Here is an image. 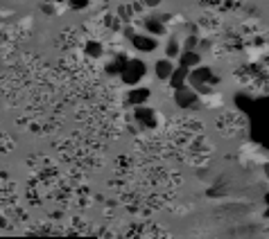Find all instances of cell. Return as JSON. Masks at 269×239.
Instances as JSON below:
<instances>
[{"instance_id":"cell-1","label":"cell","mask_w":269,"mask_h":239,"mask_svg":"<svg viewBox=\"0 0 269 239\" xmlns=\"http://www.w3.org/2000/svg\"><path fill=\"white\" fill-rule=\"evenodd\" d=\"M188 70H190V68H188ZM188 79H190L192 90H197V93H211V86L220 81L217 75L213 73L211 68H204V66L197 68V70H190V73H188Z\"/></svg>"},{"instance_id":"cell-2","label":"cell","mask_w":269,"mask_h":239,"mask_svg":"<svg viewBox=\"0 0 269 239\" xmlns=\"http://www.w3.org/2000/svg\"><path fill=\"white\" fill-rule=\"evenodd\" d=\"M145 75H147V64L140 61V59H127L123 70H120V77H123V81L127 86H136Z\"/></svg>"},{"instance_id":"cell-3","label":"cell","mask_w":269,"mask_h":239,"mask_svg":"<svg viewBox=\"0 0 269 239\" xmlns=\"http://www.w3.org/2000/svg\"><path fill=\"white\" fill-rule=\"evenodd\" d=\"M174 102L179 108H197L199 106V95H197V90H192V88L181 86V88H176Z\"/></svg>"},{"instance_id":"cell-4","label":"cell","mask_w":269,"mask_h":239,"mask_svg":"<svg viewBox=\"0 0 269 239\" xmlns=\"http://www.w3.org/2000/svg\"><path fill=\"white\" fill-rule=\"evenodd\" d=\"M134 117L138 120V124H142V127H147V129H154L156 127V113L152 111L149 106H136L134 108Z\"/></svg>"},{"instance_id":"cell-5","label":"cell","mask_w":269,"mask_h":239,"mask_svg":"<svg viewBox=\"0 0 269 239\" xmlns=\"http://www.w3.org/2000/svg\"><path fill=\"white\" fill-rule=\"evenodd\" d=\"M129 41H132L134 48L140 50V52H152V50H156V48H158L156 39H154L152 34H134Z\"/></svg>"},{"instance_id":"cell-6","label":"cell","mask_w":269,"mask_h":239,"mask_svg":"<svg viewBox=\"0 0 269 239\" xmlns=\"http://www.w3.org/2000/svg\"><path fill=\"white\" fill-rule=\"evenodd\" d=\"M149 97H152V90H149V88H132L127 102L134 104V106H140V104H145Z\"/></svg>"},{"instance_id":"cell-7","label":"cell","mask_w":269,"mask_h":239,"mask_svg":"<svg viewBox=\"0 0 269 239\" xmlns=\"http://www.w3.org/2000/svg\"><path fill=\"white\" fill-rule=\"evenodd\" d=\"M170 83H172V88H181V86H186V79H188V68L186 66H179V68H172V73H170Z\"/></svg>"},{"instance_id":"cell-8","label":"cell","mask_w":269,"mask_h":239,"mask_svg":"<svg viewBox=\"0 0 269 239\" xmlns=\"http://www.w3.org/2000/svg\"><path fill=\"white\" fill-rule=\"evenodd\" d=\"M179 66H186V68L199 66V54H197L195 50H183V52H179Z\"/></svg>"},{"instance_id":"cell-9","label":"cell","mask_w":269,"mask_h":239,"mask_svg":"<svg viewBox=\"0 0 269 239\" xmlns=\"http://www.w3.org/2000/svg\"><path fill=\"white\" fill-rule=\"evenodd\" d=\"M145 29L149 32V34H154V36L165 34V25H163L161 18H147L145 20Z\"/></svg>"},{"instance_id":"cell-10","label":"cell","mask_w":269,"mask_h":239,"mask_svg":"<svg viewBox=\"0 0 269 239\" xmlns=\"http://www.w3.org/2000/svg\"><path fill=\"white\" fill-rule=\"evenodd\" d=\"M154 68H156V77L158 79H167L174 66H172V59H161V61H156Z\"/></svg>"},{"instance_id":"cell-11","label":"cell","mask_w":269,"mask_h":239,"mask_svg":"<svg viewBox=\"0 0 269 239\" xmlns=\"http://www.w3.org/2000/svg\"><path fill=\"white\" fill-rule=\"evenodd\" d=\"M125 61H127V59H125L123 54H120V57H118V59H113L111 64L107 66V73H109V75H120V70H123Z\"/></svg>"},{"instance_id":"cell-12","label":"cell","mask_w":269,"mask_h":239,"mask_svg":"<svg viewBox=\"0 0 269 239\" xmlns=\"http://www.w3.org/2000/svg\"><path fill=\"white\" fill-rule=\"evenodd\" d=\"M86 54L88 57H100V54H102V45L95 43V41H88L86 43Z\"/></svg>"},{"instance_id":"cell-13","label":"cell","mask_w":269,"mask_h":239,"mask_svg":"<svg viewBox=\"0 0 269 239\" xmlns=\"http://www.w3.org/2000/svg\"><path fill=\"white\" fill-rule=\"evenodd\" d=\"M165 52H167V59L179 57V43H176L174 39H170V43L165 45Z\"/></svg>"},{"instance_id":"cell-14","label":"cell","mask_w":269,"mask_h":239,"mask_svg":"<svg viewBox=\"0 0 269 239\" xmlns=\"http://www.w3.org/2000/svg\"><path fill=\"white\" fill-rule=\"evenodd\" d=\"M66 2H70L73 9H86L88 7V0H66Z\"/></svg>"},{"instance_id":"cell-15","label":"cell","mask_w":269,"mask_h":239,"mask_svg":"<svg viewBox=\"0 0 269 239\" xmlns=\"http://www.w3.org/2000/svg\"><path fill=\"white\" fill-rule=\"evenodd\" d=\"M197 45V36H188V41H186V50H192Z\"/></svg>"},{"instance_id":"cell-16","label":"cell","mask_w":269,"mask_h":239,"mask_svg":"<svg viewBox=\"0 0 269 239\" xmlns=\"http://www.w3.org/2000/svg\"><path fill=\"white\" fill-rule=\"evenodd\" d=\"M145 5L147 7H158L161 5V0H145Z\"/></svg>"},{"instance_id":"cell-17","label":"cell","mask_w":269,"mask_h":239,"mask_svg":"<svg viewBox=\"0 0 269 239\" xmlns=\"http://www.w3.org/2000/svg\"><path fill=\"white\" fill-rule=\"evenodd\" d=\"M134 34H136V29H132V27H125V36H127V39H132Z\"/></svg>"},{"instance_id":"cell-18","label":"cell","mask_w":269,"mask_h":239,"mask_svg":"<svg viewBox=\"0 0 269 239\" xmlns=\"http://www.w3.org/2000/svg\"><path fill=\"white\" fill-rule=\"evenodd\" d=\"M57 2H66V0H57Z\"/></svg>"}]
</instances>
